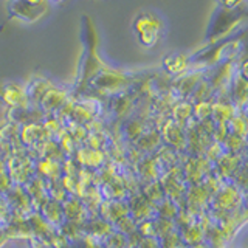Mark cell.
I'll use <instances>...</instances> for the list:
<instances>
[{
  "instance_id": "1",
  "label": "cell",
  "mask_w": 248,
  "mask_h": 248,
  "mask_svg": "<svg viewBox=\"0 0 248 248\" xmlns=\"http://www.w3.org/2000/svg\"><path fill=\"white\" fill-rule=\"evenodd\" d=\"M46 11L45 3H34V2H13L10 3V13L16 17L25 22H34L42 17Z\"/></svg>"
}]
</instances>
